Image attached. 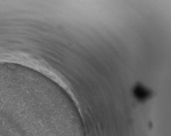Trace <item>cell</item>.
<instances>
[{"mask_svg": "<svg viewBox=\"0 0 171 136\" xmlns=\"http://www.w3.org/2000/svg\"></svg>", "mask_w": 171, "mask_h": 136, "instance_id": "obj_2", "label": "cell"}, {"mask_svg": "<svg viewBox=\"0 0 171 136\" xmlns=\"http://www.w3.org/2000/svg\"><path fill=\"white\" fill-rule=\"evenodd\" d=\"M134 95L139 101H144L148 99L150 95V92L146 88L142 85H136L134 89Z\"/></svg>", "mask_w": 171, "mask_h": 136, "instance_id": "obj_1", "label": "cell"}]
</instances>
